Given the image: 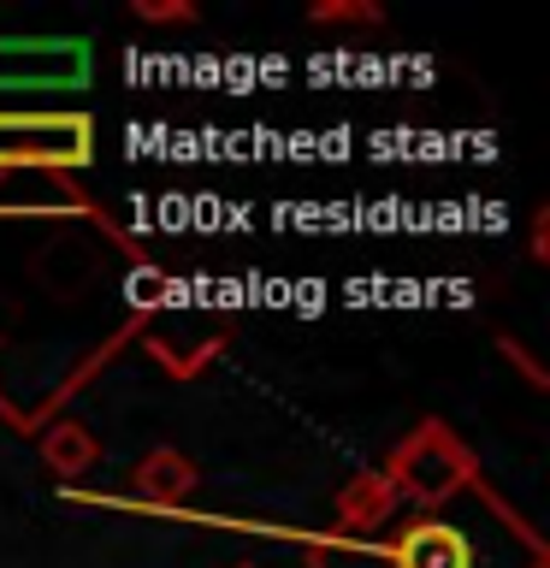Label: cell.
Returning <instances> with one entry per match:
<instances>
[{
  "label": "cell",
  "mask_w": 550,
  "mask_h": 568,
  "mask_svg": "<svg viewBox=\"0 0 550 568\" xmlns=\"http://www.w3.org/2000/svg\"><path fill=\"white\" fill-rule=\"evenodd\" d=\"M308 545V568H550V545L515 504H503L486 474L456 504L390 521L373 539L291 532Z\"/></svg>",
  "instance_id": "6da1fadb"
},
{
  "label": "cell",
  "mask_w": 550,
  "mask_h": 568,
  "mask_svg": "<svg viewBox=\"0 0 550 568\" xmlns=\"http://www.w3.org/2000/svg\"><path fill=\"white\" fill-rule=\"evenodd\" d=\"M390 479V491H397V504H408L415 515L426 509H444V504H456L461 491L479 479V456H473V444L456 433V426H444V420H420L415 433H408L397 450L385 456V468Z\"/></svg>",
  "instance_id": "7a4b0ae2"
},
{
  "label": "cell",
  "mask_w": 550,
  "mask_h": 568,
  "mask_svg": "<svg viewBox=\"0 0 550 568\" xmlns=\"http://www.w3.org/2000/svg\"><path fill=\"white\" fill-rule=\"evenodd\" d=\"M95 166V119L83 106H0V172H60Z\"/></svg>",
  "instance_id": "3957f363"
},
{
  "label": "cell",
  "mask_w": 550,
  "mask_h": 568,
  "mask_svg": "<svg viewBox=\"0 0 550 568\" xmlns=\"http://www.w3.org/2000/svg\"><path fill=\"white\" fill-rule=\"evenodd\" d=\"M95 78L89 36H0V95H78Z\"/></svg>",
  "instance_id": "277c9868"
},
{
  "label": "cell",
  "mask_w": 550,
  "mask_h": 568,
  "mask_svg": "<svg viewBox=\"0 0 550 568\" xmlns=\"http://www.w3.org/2000/svg\"><path fill=\"white\" fill-rule=\"evenodd\" d=\"M0 220H89L131 261H142V248L89 202V190H78V178H60V172H0Z\"/></svg>",
  "instance_id": "5b68a950"
},
{
  "label": "cell",
  "mask_w": 550,
  "mask_h": 568,
  "mask_svg": "<svg viewBox=\"0 0 550 568\" xmlns=\"http://www.w3.org/2000/svg\"><path fill=\"white\" fill-rule=\"evenodd\" d=\"M142 344H149V355L172 379H195L231 344V320L213 308H166V314L142 320Z\"/></svg>",
  "instance_id": "8992f818"
},
{
  "label": "cell",
  "mask_w": 550,
  "mask_h": 568,
  "mask_svg": "<svg viewBox=\"0 0 550 568\" xmlns=\"http://www.w3.org/2000/svg\"><path fill=\"white\" fill-rule=\"evenodd\" d=\"M136 337H142V320L131 314V320H124V326H119V332H106V337H101V344H95V349H89V355H83V362H78V367H71V373H65V379H60V385H53V390H48V397H42V403H35V408H18V403L7 397V390H0V420H7V426H12V433H24V438H30V433H42V426H48V420H60V415H65V403H71V397H78V390H83L89 379H95V373H106V367H113V355H124V349H131V344H136Z\"/></svg>",
  "instance_id": "52a82bcc"
},
{
  "label": "cell",
  "mask_w": 550,
  "mask_h": 568,
  "mask_svg": "<svg viewBox=\"0 0 550 568\" xmlns=\"http://www.w3.org/2000/svg\"><path fill=\"white\" fill-rule=\"evenodd\" d=\"M195 486H202L195 462H190L184 450H172V444H154V450L136 462V474H131L136 504H142V509H154V515H190Z\"/></svg>",
  "instance_id": "ba28073f"
},
{
  "label": "cell",
  "mask_w": 550,
  "mask_h": 568,
  "mask_svg": "<svg viewBox=\"0 0 550 568\" xmlns=\"http://www.w3.org/2000/svg\"><path fill=\"white\" fill-rule=\"evenodd\" d=\"M397 491H390V479L379 468H361L349 474L344 486H337L332 497V515H337V539H373V532H385L390 521H397Z\"/></svg>",
  "instance_id": "9c48e42d"
},
{
  "label": "cell",
  "mask_w": 550,
  "mask_h": 568,
  "mask_svg": "<svg viewBox=\"0 0 550 568\" xmlns=\"http://www.w3.org/2000/svg\"><path fill=\"white\" fill-rule=\"evenodd\" d=\"M35 450H42L48 474H60V479H78V474H89L101 462V444H95V433H89L78 415L48 420L42 433H35Z\"/></svg>",
  "instance_id": "30bf717a"
},
{
  "label": "cell",
  "mask_w": 550,
  "mask_h": 568,
  "mask_svg": "<svg viewBox=\"0 0 550 568\" xmlns=\"http://www.w3.org/2000/svg\"><path fill=\"white\" fill-rule=\"evenodd\" d=\"M124 302H131V314L136 320H154V314H166L172 308V273L160 261H131V273H124Z\"/></svg>",
  "instance_id": "8fae6325"
},
{
  "label": "cell",
  "mask_w": 550,
  "mask_h": 568,
  "mask_svg": "<svg viewBox=\"0 0 550 568\" xmlns=\"http://www.w3.org/2000/svg\"><path fill=\"white\" fill-rule=\"evenodd\" d=\"M308 18L314 24H379L385 7L379 0H314Z\"/></svg>",
  "instance_id": "7c38bea8"
},
{
  "label": "cell",
  "mask_w": 550,
  "mask_h": 568,
  "mask_svg": "<svg viewBox=\"0 0 550 568\" xmlns=\"http://www.w3.org/2000/svg\"><path fill=\"white\" fill-rule=\"evenodd\" d=\"M497 355H503V362H515V367H521V379H527L532 390H544V385H550V379H544V367L532 362V349L521 344V337H509V332H503V337H497Z\"/></svg>",
  "instance_id": "4fadbf2b"
},
{
  "label": "cell",
  "mask_w": 550,
  "mask_h": 568,
  "mask_svg": "<svg viewBox=\"0 0 550 568\" xmlns=\"http://www.w3.org/2000/svg\"><path fill=\"white\" fill-rule=\"evenodd\" d=\"M136 18H149V24H195V7L190 0H136Z\"/></svg>",
  "instance_id": "5bb4252c"
},
{
  "label": "cell",
  "mask_w": 550,
  "mask_h": 568,
  "mask_svg": "<svg viewBox=\"0 0 550 568\" xmlns=\"http://www.w3.org/2000/svg\"><path fill=\"white\" fill-rule=\"evenodd\" d=\"M532 261H550V213L539 207V213H532Z\"/></svg>",
  "instance_id": "9a60e30c"
},
{
  "label": "cell",
  "mask_w": 550,
  "mask_h": 568,
  "mask_svg": "<svg viewBox=\"0 0 550 568\" xmlns=\"http://www.w3.org/2000/svg\"><path fill=\"white\" fill-rule=\"evenodd\" d=\"M237 568H255V562H237Z\"/></svg>",
  "instance_id": "2e32d148"
}]
</instances>
